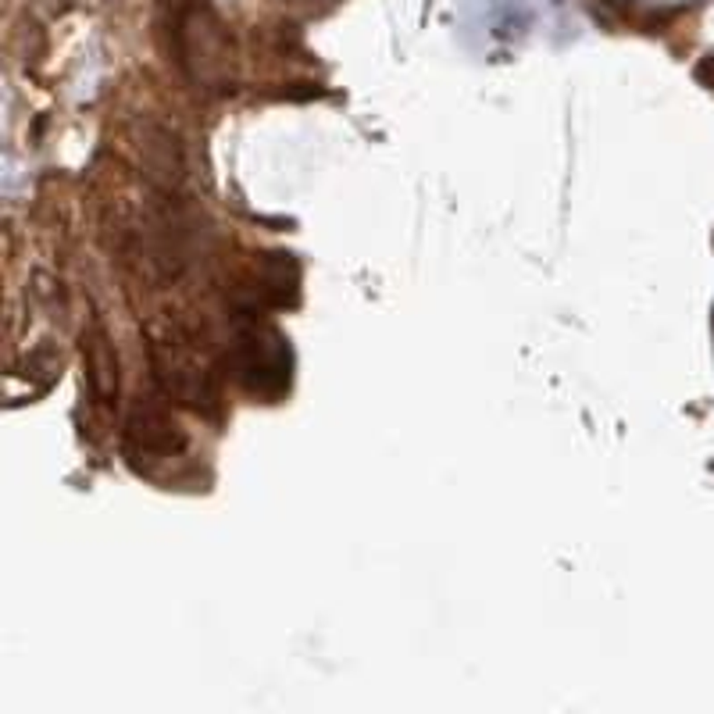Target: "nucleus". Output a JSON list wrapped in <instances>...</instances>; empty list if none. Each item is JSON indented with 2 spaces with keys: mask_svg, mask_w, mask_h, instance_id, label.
<instances>
[{
  "mask_svg": "<svg viewBox=\"0 0 714 714\" xmlns=\"http://www.w3.org/2000/svg\"><path fill=\"white\" fill-rule=\"evenodd\" d=\"M232 371L240 386L254 397L279 400L293 379L289 340L258 307H240L232 315Z\"/></svg>",
  "mask_w": 714,
  "mask_h": 714,
  "instance_id": "obj_1",
  "label": "nucleus"
},
{
  "mask_svg": "<svg viewBox=\"0 0 714 714\" xmlns=\"http://www.w3.org/2000/svg\"><path fill=\"white\" fill-rule=\"evenodd\" d=\"M150 368L164 397H175L179 404L193 411H214L218 404V382H214V364L208 354L186 340L183 333L154 336L150 340Z\"/></svg>",
  "mask_w": 714,
  "mask_h": 714,
  "instance_id": "obj_2",
  "label": "nucleus"
},
{
  "mask_svg": "<svg viewBox=\"0 0 714 714\" xmlns=\"http://www.w3.org/2000/svg\"><path fill=\"white\" fill-rule=\"evenodd\" d=\"M186 446L179 426L168 418L164 408L157 404H136L129 422H126V450L133 465H150V461H168Z\"/></svg>",
  "mask_w": 714,
  "mask_h": 714,
  "instance_id": "obj_3",
  "label": "nucleus"
},
{
  "mask_svg": "<svg viewBox=\"0 0 714 714\" xmlns=\"http://www.w3.org/2000/svg\"><path fill=\"white\" fill-rule=\"evenodd\" d=\"M111 368H115V361H111V351H108V340L97 336L89 343V382H93V390L100 397H111V390H118V375Z\"/></svg>",
  "mask_w": 714,
  "mask_h": 714,
  "instance_id": "obj_4",
  "label": "nucleus"
}]
</instances>
